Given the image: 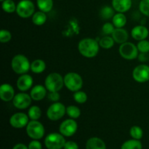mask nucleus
Masks as SVG:
<instances>
[{
    "mask_svg": "<svg viewBox=\"0 0 149 149\" xmlns=\"http://www.w3.org/2000/svg\"><path fill=\"white\" fill-rule=\"evenodd\" d=\"M65 142V137L58 132L48 134L45 139V145L47 149H62Z\"/></svg>",
    "mask_w": 149,
    "mask_h": 149,
    "instance_id": "0eeeda50",
    "label": "nucleus"
},
{
    "mask_svg": "<svg viewBox=\"0 0 149 149\" xmlns=\"http://www.w3.org/2000/svg\"><path fill=\"white\" fill-rule=\"evenodd\" d=\"M15 95V90L11 84L4 83L0 87V98L4 102L13 101Z\"/></svg>",
    "mask_w": 149,
    "mask_h": 149,
    "instance_id": "2eb2a0df",
    "label": "nucleus"
},
{
    "mask_svg": "<svg viewBox=\"0 0 149 149\" xmlns=\"http://www.w3.org/2000/svg\"><path fill=\"white\" fill-rule=\"evenodd\" d=\"M115 43H116V42L113 40V37H112L111 36H107V35L103 36V37L101 38V39H100V41H99L100 47L105 49H111V48H112Z\"/></svg>",
    "mask_w": 149,
    "mask_h": 149,
    "instance_id": "bb28decb",
    "label": "nucleus"
},
{
    "mask_svg": "<svg viewBox=\"0 0 149 149\" xmlns=\"http://www.w3.org/2000/svg\"><path fill=\"white\" fill-rule=\"evenodd\" d=\"M13 149H29V148L23 143H17L14 146Z\"/></svg>",
    "mask_w": 149,
    "mask_h": 149,
    "instance_id": "a19ab883",
    "label": "nucleus"
},
{
    "mask_svg": "<svg viewBox=\"0 0 149 149\" xmlns=\"http://www.w3.org/2000/svg\"><path fill=\"white\" fill-rule=\"evenodd\" d=\"M138 58L141 62L142 63L146 62V61H148L149 59L148 53H141V52H140V54L138 55Z\"/></svg>",
    "mask_w": 149,
    "mask_h": 149,
    "instance_id": "ea45409f",
    "label": "nucleus"
},
{
    "mask_svg": "<svg viewBox=\"0 0 149 149\" xmlns=\"http://www.w3.org/2000/svg\"><path fill=\"white\" fill-rule=\"evenodd\" d=\"M11 67L15 74L22 75L27 74L29 70H31V62L29 58L24 55L17 54L12 59Z\"/></svg>",
    "mask_w": 149,
    "mask_h": 149,
    "instance_id": "f03ea898",
    "label": "nucleus"
},
{
    "mask_svg": "<svg viewBox=\"0 0 149 149\" xmlns=\"http://www.w3.org/2000/svg\"><path fill=\"white\" fill-rule=\"evenodd\" d=\"M86 149H106L104 141L97 137H93L87 140L85 145Z\"/></svg>",
    "mask_w": 149,
    "mask_h": 149,
    "instance_id": "aec40b11",
    "label": "nucleus"
},
{
    "mask_svg": "<svg viewBox=\"0 0 149 149\" xmlns=\"http://www.w3.org/2000/svg\"><path fill=\"white\" fill-rule=\"evenodd\" d=\"M143 146L140 140L131 139L125 141L121 146V149H142Z\"/></svg>",
    "mask_w": 149,
    "mask_h": 149,
    "instance_id": "393cba45",
    "label": "nucleus"
},
{
    "mask_svg": "<svg viewBox=\"0 0 149 149\" xmlns=\"http://www.w3.org/2000/svg\"><path fill=\"white\" fill-rule=\"evenodd\" d=\"M28 148L29 149H42V145L39 140H33L29 143Z\"/></svg>",
    "mask_w": 149,
    "mask_h": 149,
    "instance_id": "4c0bfd02",
    "label": "nucleus"
},
{
    "mask_svg": "<svg viewBox=\"0 0 149 149\" xmlns=\"http://www.w3.org/2000/svg\"><path fill=\"white\" fill-rule=\"evenodd\" d=\"M47 97L48 99L51 102L55 103V102H58V100H60L61 95H60L58 92H49V94L47 95Z\"/></svg>",
    "mask_w": 149,
    "mask_h": 149,
    "instance_id": "e433bc0d",
    "label": "nucleus"
},
{
    "mask_svg": "<svg viewBox=\"0 0 149 149\" xmlns=\"http://www.w3.org/2000/svg\"><path fill=\"white\" fill-rule=\"evenodd\" d=\"M112 23L116 28H123L127 23V17L124 13H117L112 18Z\"/></svg>",
    "mask_w": 149,
    "mask_h": 149,
    "instance_id": "b1692460",
    "label": "nucleus"
},
{
    "mask_svg": "<svg viewBox=\"0 0 149 149\" xmlns=\"http://www.w3.org/2000/svg\"><path fill=\"white\" fill-rule=\"evenodd\" d=\"M112 7L116 13H125L132 7V0H112Z\"/></svg>",
    "mask_w": 149,
    "mask_h": 149,
    "instance_id": "a211bd4d",
    "label": "nucleus"
},
{
    "mask_svg": "<svg viewBox=\"0 0 149 149\" xmlns=\"http://www.w3.org/2000/svg\"><path fill=\"white\" fill-rule=\"evenodd\" d=\"M28 116L31 120H39L42 117V110L38 106H32L28 111Z\"/></svg>",
    "mask_w": 149,
    "mask_h": 149,
    "instance_id": "a878e982",
    "label": "nucleus"
},
{
    "mask_svg": "<svg viewBox=\"0 0 149 149\" xmlns=\"http://www.w3.org/2000/svg\"><path fill=\"white\" fill-rule=\"evenodd\" d=\"M73 97H74V101L79 104H84L87 101V99H88L87 93L81 90H79L74 93Z\"/></svg>",
    "mask_w": 149,
    "mask_h": 149,
    "instance_id": "7c9ffc66",
    "label": "nucleus"
},
{
    "mask_svg": "<svg viewBox=\"0 0 149 149\" xmlns=\"http://www.w3.org/2000/svg\"><path fill=\"white\" fill-rule=\"evenodd\" d=\"M0 1H4V0H0Z\"/></svg>",
    "mask_w": 149,
    "mask_h": 149,
    "instance_id": "79ce46f5",
    "label": "nucleus"
},
{
    "mask_svg": "<svg viewBox=\"0 0 149 149\" xmlns=\"http://www.w3.org/2000/svg\"><path fill=\"white\" fill-rule=\"evenodd\" d=\"M130 136L133 139L141 140L143 138V131L142 128L141 127L134 125L130 128Z\"/></svg>",
    "mask_w": 149,
    "mask_h": 149,
    "instance_id": "2f4dec72",
    "label": "nucleus"
},
{
    "mask_svg": "<svg viewBox=\"0 0 149 149\" xmlns=\"http://www.w3.org/2000/svg\"><path fill=\"white\" fill-rule=\"evenodd\" d=\"M116 27L114 26V25L111 23H105L103 25V27H102V31L104 33L105 35H107V36H111V34L113 33V31L115 30Z\"/></svg>",
    "mask_w": 149,
    "mask_h": 149,
    "instance_id": "f704fd0d",
    "label": "nucleus"
},
{
    "mask_svg": "<svg viewBox=\"0 0 149 149\" xmlns=\"http://www.w3.org/2000/svg\"><path fill=\"white\" fill-rule=\"evenodd\" d=\"M139 52L141 53H148L149 52V41L146 39L139 41L137 45Z\"/></svg>",
    "mask_w": 149,
    "mask_h": 149,
    "instance_id": "473e14b6",
    "label": "nucleus"
},
{
    "mask_svg": "<svg viewBox=\"0 0 149 149\" xmlns=\"http://www.w3.org/2000/svg\"><path fill=\"white\" fill-rule=\"evenodd\" d=\"M115 10L113 8V7L110 6H104L101 8L100 11V17L103 20H110L113 18V15H115Z\"/></svg>",
    "mask_w": 149,
    "mask_h": 149,
    "instance_id": "cd10ccee",
    "label": "nucleus"
},
{
    "mask_svg": "<svg viewBox=\"0 0 149 149\" xmlns=\"http://www.w3.org/2000/svg\"><path fill=\"white\" fill-rule=\"evenodd\" d=\"M78 124L74 119H68L61 122L59 127L60 133L64 137H71L77 132Z\"/></svg>",
    "mask_w": 149,
    "mask_h": 149,
    "instance_id": "9b49d317",
    "label": "nucleus"
},
{
    "mask_svg": "<svg viewBox=\"0 0 149 149\" xmlns=\"http://www.w3.org/2000/svg\"><path fill=\"white\" fill-rule=\"evenodd\" d=\"M47 91V90L45 85L36 84V85L33 86L31 90L30 95L33 100L40 101L46 97Z\"/></svg>",
    "mask_w": 149,
    "mask_h": 149,
    "instance_id": "f3484780",
    "label": "nucleus"
},
{
    "mask_svg": "<svg viewBox=\"0 0 149 149\" xmlns=\"http://www.w3.org/2000/svg\"><path fill=\"white\" fill-rule=\"evenodd\" d=\"M111 36L116 43L122 45L125 42H128L129 33L127 31V30H125L123 28H116L111 34Z\"/></svg>",
    "mask_w": 149,
    "mask_h": 149,
    "instance_id": "6ab92c4d",
    "label": "nucleus"
},
{
    "mask_svg": "<svg viewBox=\"0 0 149 149\" xmlns=\"http://www.w3.org/2000/svg\"><path fill=\"white\" fill-rule=\"evenodd\" d=\"M132 78L138 83H145L149 81V66L146 64L137 65L132 71Z\"/></svg>",
    "mask_w": 149,
    "mask_h": 149,
    "instance_id": "f8f14e48",
    "label": "nucleus"
},
{
    "mask_svg": "<svg viewBox=\"0 0 149 149\" xmlns=\"http://www.w3.org/2000/svg\"><path fill=\"white\" fill-rule=\"evenodd\" d=\"M28 136L32 140H40L45 134L44 125L39 120H31L26 127Z\"/></svg>",
    "mask_w": 149,
    "mask_h": 149,
    "instance_id": "39448f33",
    "label": "nucleus"
},
{
    "mask_svg": "<svg viewBox=\"0 0 149 149\" xmlns=\"http://www.w3.org/2000/svg\"><path fill=\"white\" fill-rule=\"evenodd\" d=\"M149 35L148 29L143 25H138L135 26L131 31V36L135 40L141 41L146 39Z\"/></svg>",
    "mask_w": 149,
    "mask_h": 149,
    "instance_id": "dca6fc26",
    "label": "nucleus"
},
{
    "mask_svg": "<svg viewBox=\"0 0 149 149\" xmlns=\"http://www.w3.org/2000/svg\"><path fill=\"white\" fill-rule=\"evenodd\" d=\"M119 52L122 58L127 61L136 59L139 55V51L137 45L130 42H126L120 45L119 47Z\"/></svg>",
    "mask_w": 149,
    "mask_h": 149,
    "instance_id": "423d86ee",
    "label": "nucleus"
},
{
    "mask_svg": "<svg viewBox=\"0 0 149 149\" xmlns=\"http://www.w3.org/2000/svg\"><path fill=\"white\" fill-rule=\"evenodd\" d=\"M1 8L7 13H13L16 12L17 4L13 0H4L1 1Z\"/></svg>",
    "mask_w": 149,
    "mask_h": 149,
    "instance_id": "c85d7f7f",
    "label": "nucleus"
},
{
    "mask_svg": "<svg viewBox=\"0 0 149 149\" xmlns=\"http://www.w3.org/2000/svg\"><path fill=\"white\" fill-rule=\"evenodd\" d=\"M47 17L46 13L41 11V10L35 12L34 14L31 17V20L33 24L38 26L45 24L47 22Z\"/></svg>",
    "mask_w": 149,
    "mask_h": 149,
    "instance_id": "4be33fe9",
    "label": "nucleus"
},
{
    "mask_svg": "<svg viewBox=\"0 0 149 149\" xmlns=\"http://www.w3.org/2000/svg\"><path fill=\"white\" fill-rule=\"evenodd\" d=\"M35 13V5L31 0H20L17 4L16 13L21 18L32 17Z\"/></svg>",
    "mask_w": 149,
    "mask_h": 149,
    "instance_id": "1a4fd4ad",
    "label": "nucleus"
},
{
    "mask_svg": "<svg viewBox=\"0 0 149 149\" xmlns=\"http://www.w3.org/2000/svg\"><path fill=\"white\" fill-rule=\"evenodd\" d=\"M66 113V107L61 102L52 103L47 110V116L51 121H58Z\"/></svg>",
    "mask_w": 149,
    "mask_h": 149,
    "instance_id": "6e6552de",
    "label": "nucleus"
},
{
    "mask_svg": "<svg viewBox=\"0 0 149 149\" xmlns=\"http://www.w3.org/2000/svg\"><path fill=\"white\" fill-rule=\"evenodd\" d=\"M46 63L42 59L34 60L31 63V71L34 74H42L46 69Z\"/></svg>",
    "mask_w": 149,
    "mask_h": 149,
    "instance_id": "412c9836",
    "label": "nucleus"
},
{
    "mask_svg": "<svg viewBox=\"0 0 149 149\" xmlns=\"http://www.w3.org/2000/svg\"><path fill=\"white\" fill-rule=\"evenodd\" d=\"M78 50L84 58H93L98 54L100 45L96 39L93 38H84L79 42Z\"/></svg>",
    "mask_w": 149,
    "mask_h": 149,
    "instance_id": "f257e3e1",
    "label": "nucleus"
},
{
    "mask_svg": "<svg viewBox=\"0 0 149 149\" xmlns=\"http://www.w3.org/2000/svg\"><path fill=\"white\" fill-rule=\"evenodd\" d=\"M12 39V33L6 29H2L0 31V42L1 43H7Z\"/></svg>",
    "mask_w": 149,
    "mask_h": 149,
    "instance_id": "c9c22d12",
    "label": "nucleus"
},
{
    "mask_svg": "<svg viewBox=\"0 0 149 149\" xmlns=\"http://www.w3.org/2000/svg\"><path fill=\"white\" fill-rule=\"evenodd\" d=\"M29 117L28 114L23 112H17L12 115L10 118V125L15 129H22L26 127L29 122Z\"/></svg>",
    "mask_w": 149,
    "mask_h": 149,
    "instance_id": "ddd939ff",
    "label": "nucleus"
},
{
    "mask_svg": "<svg viewBox=\"0 0 149 149\" xmlns=\"http://www.w3.org/2000/svg\"><path fill=\"white\" fill-rule=\"evenodd\" d=\"M32 98L30 94L21 92L15 94L13 100V105L15 108L20 110H23L30 107L31 104Z\"/></svg>",
    "mask_w": 149,
    "mask_h": 149,
    "instance_id": "9d476101",
    "label": "nucleus"
},
{
    "mask_svg": "<svg viewBox=\"0 0 149 149\" xmlns=\"http://www.w3.org/2000/svg\"><path fill=\"white\" fill-rule=\"evenodd\" d=\"M66 114L71 119H77L81 116V110L78 106L71 105L66 107Z\"/></svg>",
    "mask_w": 149,
    "mask_h": 149,
    "instance_id": "c756f323",
    "label": "nucleus"
},
{
    "mask_svg": "<svg viewBox=\"0 0 149 149\" xmlns=\"http://www.w3.org/2000/svg\"><path fill=\"white\" fill-rule=\"evenodd\" d=\"M64 149H79L78 144L72 141H66L64 146Z\"/></svg>",
    "mask_w": 149,
    "mask_h": 149,
    "instance_id": "58836bf2",
    "label": "nucleus"
},
{
    "mask_svg": "<svg viewBox=\"0 0 149 149\" xmlns=\"http://www.w3.org/2000/svg\"><path fill=\"white\" fill-rule=\"evenodd\" d=\"M139 10L143 15L149 17V0H141L140 1Z\"/></svg>",
    "mask_w": 149,
    "mask_h": 149,
    "instance_id": "72a5a7b5",
    "label": "nucleus"
},
{
    "mask_svg": "<svg viewBox=\"0 0 149 149\" xmlns=\"http://www.w3.org/2000/svg\"><path fill=\"white\" fill-rule=\"evenodd\" d=\"M36 4L39 10L47 13L52 10L53 0H36Z\"/></svg>",
    "mask_w": 149,
    "mask_h": 149,
    "instance_id": "5701e85b",
    "label": "nucleus"
},
{
    "mask_svg": "<svg viewBox=\"0 0 149 149\" xmlns=\"http://www.w3.org/2000/svg\"><path fill=\"white\" fill-rule=\"evenodd\" d=\"M45 86L48 92H59L65 86L64 77L59 73H50L45 78Z\"/></svg>",
    "mask_w": 149,
    "mask_h": 149,
    "instance_id": "7ed1b4c3",
    "label": "nucleus"
},
{
    "mask_svg": "<svg viewBox=\"0 0 149 149\" xmlns=\"http://www.w3.org/2000/svg\"><path fill=\"white\" fill-rule=\"evenodd\" d=\"M33 84V78L28 74L20 75L16 81V86L20 92H26L31 89Z\"/></svg>",
    "mask_w": 149,
    "mask_h": 149,
    "instance_id": "4468645a",
    "label": "nucleus"
},
{
    "mask_svg": "<svg viewBox=\"0 0 149 149\" xmlns=\"http://www.w3.org/2000/svg\"><path fill=\"white\" fill-rule=\"evenodd\" d=\"M64 85L68 90L75 93L82 88L83 79L78 73H67L64 76Z\"/></svg>",
    "mask_w": 149,
    "mask_h": 149,
    "instance_id": "20e7f679",
    "label": "nucleus"
}]
</instances>
